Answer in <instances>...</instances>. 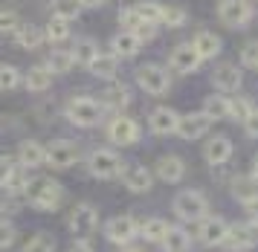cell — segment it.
Returning <instances> with one entry per match:
<instances>
[{
    "instance_id": "6da1fadb",
    "label": "cell",
    "mask_w": 258,
    "mask_h": 252,
    "mask_svg": "<svg viewBox=\"0 0 258 252\" xmlns=\"http://www.w3.org/2000/svg\"><path fill=\"white\" fill-rule=\"evenodd\" d=\"M24 195L29 197V203H32L38 212H55L58 203H61V197H64V188H61V183H55L52 177H35V180H29Z\"/></svg>"
},
{
    "instance_id": "7a4b0ae2",
    "label": "cell",
    "mask_w": 258,
    "mask_h": 252,
    "mask_svg": "<svg viewBox=\"0 0 258 252\" xmlns=\"http://www.w3.org/2000/svg\"><path fill=\"white\" fill-rule=\"evenodd\" d=\"M102 116H105L102 102H96L90 96H76L67 102V119L79 128H96L102 122Z\"/></svg>"
},
{
    "instance_id": "3957f363",
    "label": "cell",
    "mask_w": 258,
    "mask_h": 252,
    "mask_svg": "<svg viewBox=\"0 0 258 252\" xmlns=\"http://www.w3.org/2000/svg\"><path fill=\"white\" fill-rule=\"evenodd\" d=\"M174 212L180 220H188V223H198V220L206 218V212H209V200L203 192L198 188H186V192H180L174 197Z\"/></svg>"
},
{
    "instance_id": "277c9868",
    "label": "cell",
    "mask_w": 258,
    "mask_h": 252,
    "mask_svg": "<svg viewBox=\"0 0 258 252\" xmlns=\"http://www.w3.org/2000/svg\"><path fill=\"white\" fill-rule=\"evenodd\" d=\"M87 168H90V174L99 177V180H113V177H119V171H122V160H119L116 151L96 148L93 154L87 157Z\"/></svg>"
},
{
    "instance_id": "5b68a950",
    "label": "cell",
    "mask_w": 258,
    "mask_h": 252,
    "mask_svg": "<svg viewBox=\"0 0 258 252\" xmlns=\"http://www.w3.org/2000/svg\"><path fill=\"white\" fill-rule=\"evenodd\" d=\"M137 84H140L145 93H151V96H163L168 93L171 87V79H168V73H165L160 64H142L137 70Z\"/></svg>"
},
{
    "instance_id": "8992f818",
    "label": "cell",
    "mask_w": 258,
    "mask_h": 252,
    "mask_svg": "<svg viewBox=\"0 0 258 252\" xmlns=\"http://www.w3.org/2000/svg\"><path fill=\"white\" fill-rule=\"evenodd\" d=\"M76 160H79V145L70 142V139H55L52 145L44 148V162L52 165V168H58V171L76 165Z\"/></svg>"
},
{
    "instance_id": "52a82bcc",
    "label": "cell",
    "mask_w": 258,
    "mask_h": 252,
    "mask_svg": "<svg viewBox=\"0 0 258 252\" xmlns=\"http://www.w3.org/2000/svg\"><path fill=\"white\" fill-rule=\"evenodd\" d=\"M137 235H140V226L131 215H116V218H110L105 223V238L119 243V246H128Z\"/></svg>"
},
{
    "instance_id": "ba28073f",
    "label": "cell",
    "mask_w": 258,
    "mask_h": 252,
    "mask_svg": "<svg viewBox=\"0 0 258 252\" xmlns=\"http://www.w3.org/2000/svg\"><path fill=\"white\" fill-rule=\"evenodd\" d=\"M107 139L113 142V145H134L137 139H140V122L137 119H131V116H116L110 125H107Z\"/></svg>"
},
{
    "instance_id": "9c48e42d",
    "label": "cell",
    "mask_w": 258,
    "mask_h": 252,
    "mask_svg": "<svg viewBox=\"0 0 258 252\" xmlns=\"http://www.w3.org/2000/svg\"><path fill=\"white\" fill-rule=\"evenodd\" d=\"M218 18L226 26H246L249 18H252V3L249 0H221Z\"/></svg>"
},
{
    "instance_id": "30bf717a",
    "label": "cell",
    "mask_w": 258,
    "mask_h": 252,
    "mask_svg": "<svg viewBox=\"0 0 258 252\" xmlns=\"http://www.w3.org/2000/svg\"><path fill=\"white\" fill-rule=\"evenodd\" d=\"M226 235H229V223L223 218H203L198 220V238L200 243H206V246H221L226 243Z\"/></svg>"
},
{
    "instance_id": "8fae6325",
    "label": "cell",
    "mask_w": 258,
    "mask_h": 252,
    "mask_svg": "<svg viewBox=\"0 0 258 252\" xmlns=\"http://www.w3.org/2000/svg\"><path fill=\"white\" fill-rule=\"evenodd\" d=\"M96 223H99V212L90 203H79L67 218V226H70L73 235H90L96 229Z\"/></svg>"
},
{
    "instance_id": "7c38bea8",
    "label": "cell",
    "mask_w": 258,
    "mask_h": 252,
    "mask_svg": "<svg viewBox=\"0 0 258 252\" xmlns=\"http://www.w3.org/2000/svg\"><path fill=\"white\" fill-rule=\"evenodd\" d=\"M226 243L238 252L255 249L258 246V226L255 223H232L229 226V235H226Z\"/></svg>"
},
{
    "instance_id": "4fadbf2b",
    "label": "cell",
    "mask_w": 258,
    "mask_h": 252,
    "mask_svg": "<svg viewBox=\"0 0 258 252\" xmlns=\"http://www.w3.org/2000/svg\"><path fill=\"white\" fill-rule=\"evenodd\" d=\"M177 122H180V113L171 110V107H157L148 116V128H151V134H157V137H171V134H177Z\"/></svg>"
},
{
    "instance_id": "5bb4252c",
    "label": "cell",
    "mask_w": 258,
    "mask_h": 252,
    "mask_svg": "<svg viewBox=\"0 0 258 252\" xmlns=\"http://www.w3.org/2000/svg\"><path fill=\"white\" fill-rule=\"evenodd\" d=\"M119 177H122L125 188L134 192V195H142V192L151 188V171H148L145 165H122Z\"/></svg>"
},
{
    "instance_id": "9a60e30c",
    "label": "cell",
    "mask_w": 258,
    "mask_h": 252,
    "mask_svg": "<svg viewBox=\"0 0 258 252\" xmlns=\"http://www.w3.org/2000/svg\"><path fill=\"white\" fill-rule=\"evenodd\" d=\"M209 128H212V122L203 113H186V116H180V122H177V137L198 139V137H206Z\"/></svg>"
},
{
    "instance_id": "2e32d148",
    "label": "cell",
    "mask_w": 258,
    "mask_h": 252,
    "mask_svg": "<svg viewBox=\"0 0 258 252\" xmlns=\"http://www.w3.org/2000/svg\"><path fill=\"white\" fill-rule=\"evenodd\" d=\"M122 26H125V32H131L137 41H140V44H145V41L157 38V26H154V23H148V21H142L134 9L122 12Z\"/></svg>"
},
{
    "instance_id": "e0dca14e",
    "label": "cell",
    "mask_w": 258,
    "mask_h": 252,
    "mask_svg": "<svg viewBox=\"0 0 258 252\" xmlns=\"http://www.w3.org/2000/svg\"><path fill=\"white\" fill-rule=\"evenodd\" d=\"M241 81H244V76H241V70L235 67V64H221L212 73V84L221 93H235L241 87Z\"/></svg>"
},
{
    "instance_id": "ac0fdd59",
    "label": "cell",
    "mask_w": 258,
    "mask_h": 252,
    "mask_svg": "<svg viewBox=\"0 0 258 252\" xmlns=\"http://www.w3.org/2000/svg\"><path fill=\"white\" fill-rule=\"evenodd\" d=\"M183 174H186V162L180 160L177 154H165V157L157 160V177L163 183H180Z\"/></svg>"
},
{
    "instance_id": "d6986e66",
    "label": "cell",
    "mask_w": 258,
    "mask_h": 252,
    "mask_svg": "<svg viewBox=\"0 0 258 252\" xmlns=\"http://www.w3.org/2000/svg\"><path fill=\"white\" fill-rule=\"evenodd\" d=\"M203 157L209 165H223V162L232 157V142L226 137H212L206 145H203Z\"/></svg>"
},
{
    "instance_id": "ffe728a7",
    "label": "cell",
    "mask_w": 258,
    "mask_h": 252,
    "mask_svg": "<svg viewBox=\"0 0 258 252\" xmlns=\"http://www.w3.org/2000/svg\"><path fill=\"white\" fill-rule=\"evenodd\" d=\"M171 67H174L177 73H195V70L200 67V58H198V52H195L191 41L180 44L174 52H171Z\"/></svg>"
},
{
    "instance_id": "44dd1931",
    "label": "cell",
    "mask_w": 258,
    "mask_h": 252,
    "mask_svg": "<svg viewBox=\"0 0 258 252\" xmlns=\"http://www.w3.org/2000/svg\"><path fill=\"white\" fill-rule=\"evenodd\" d=\"M191 46H195V52H198L200 61H206V58H215L221 52V38L209 29H200L195 38H191Z\"/></svg>"
},
{
    "instance_id": "7402d4cb",
    "label": "cell",
    "mask_w": 258,
    "mask_h": 252,
    "mask_svg": "<svg viewBox=\"0 0 258 252\" xmlns=\"http://www.w3.org/2000/svg\"><path fill=\"white\" fill-rule=\"evenodd\" d=\"M18 160H21L24 168H38V165H44V145L35 142V139H24L21 148H18Z\"/></svg>"
},
{
    "instance_id": "603a6c76",
    "label": "cell",
    "mask_w": 258,
    "mask_h": 252,
    "mask_svg": "<svg viewBox=\"0 0 258 252\" xmlns=\"http://www.w3.org/2000/svg\"><path fill=\"white\" fill-rule=\"evenodd\" d=\"M87 70H90L93 76H99V79H116L119 76V58L113 55V52H110V55H102V52H99V55L90 61Z\"/></svg>"
},
{
    "instance_id": "cb8c5ba5",
    "label": "cell",
    "mask_w": 258,
    "mask_h": 252,
    "mask_svg": "<svg viewBox=\"0 0 258 252\" xmlns=\"http://www.w3.org/2000/svg\"><path fill=\"white\" fill-rule=\"evenodd\" d=\"M232 197L238 200V203H244V206L255 203L258 200V183L252 180V177H238V180L232 183Z\"/></svg>"
},
{
    "instance_id": "d4e9b609",
    "label": "cell",
    "mask_w": 258,
    "mask_h": 252,
    "mask_svg": "<svg viewBox=\"0 0 258 252\" xmlns=\"http://www.w3.org/2000/svg\"><path fill=\"white\" fill-rule=\"evenodd\" d=\"M128 102H131V93L125 84H110L102 93V107H110V110H122V107H128Z\"/></svg>"
},
{
    "instance_id": "484cf974",
    "label": "cell",
    "mask_w": 258,
    "mask_h": 252,
    "mask_svg": "<svg viewBox=\"0 0 258 252\" xmlns=\"http://www.w3.org/2000/svg\"><path fill=\"white\" fill-rule=\"evenodd\" d=\"M110 44H113V55L116 58H134L137 52H140V46H142L140 41H137L131 32H125V29H122L119 35H113Z\"/></svg>"
},
{
    "instance_id": "4316f807",
    "label": "cell",
    "mask_w": 258,
    "mask_h": 252,
    "mask_svg": "<svg viewBox=\"0 0 258 252\" xmlns=\"http://www.w3.org/2000/svg\"><path fill=\"white\" fill-rule=\"evenodd\" d=\"M200 113L206 116L209 122H218V119H229V99L226 96H209L203 102V110Z\"/></svg>"
},
{
    "instance_id": "83f0119b",
    "label": "cell",
    "mask_w": 258,
    "mask_h": 252,
    "mask_svg": "<svg viewBox=\"0 0 258 252\" xmlns=\"http://www.w3.org/2000/svg\"><path fill=\"white\" fill-rule=\"evenodd\" d=\"M163 246L165 252H188L191 249V238H188L186 229H177V226H168L163 238Z\"/></svg>"
},
{
    "instance_id": "f1b7e54d",
    "label": "cell",
    "mask_w": 258,
    "mask_h": 252,
    "mask_svg": "<svg viewBox=\"0 0 258 252\" xmlns=\"http://www.w3.org/2000/svg\"><path fill=\"white\" fill-rule=\"evenodd\" d=\"M15 44L18 46H24V49H35V46L44 44V32L38 29V26H26V23H21L18 26V32H15Z\"/></svg>"
},
{
    "instance_id": "f546056e",
    "label": "cell",
    "mask_w": 258,
    "mask_h": 252,
    "mask_svg": "<svg viewBox=\"0 0 258 252\" xmlns=\"http://www.w3.org/2000/svg\"><path fill=\"white\" fill-rule=\"evenodd\" d=\"M24 84H26V90L41 93V90H47L49 84H52V73H49L44 64H41V67H32V70L24 76Z\"/></svg>"
},
{
    "instance_id": "4dcf8cb0",
    "label": "cell",
    "mask_w": 258,
    "mask_h": 252,
    "mask_svg": "<svg viewBox=\"0 0 258 252\" xmlns=\"http://www.w3.org/2000/svg\"><path fill=\"white\" fill-rule=\"evenodd\" d=\"M73 55V64H82V67H90V61L99 55V46L90 41V38H82V41H76V46L70 49Z\"/></svg>"
},
{
    "instance_id": "1f68e13d",
    "label": "cell",
    "mask_w": 258,
    "mask_h": 252,
    "mask_svg": "<svg viewBox=\"0 0 258 252\" xmlns=\"http://www.w3.org/2000/svg\"><path fill=\"white\" fill-rule=\"evenodd\" d=\"M165 232H168V223H165L163 218H148V220L140 226V235H142L148 243H163Z\"/></svg>"
},
{
    "instance_id": "d6a6232c",
    "label": "cell",
    "mask_w": 258,
    "mask_h": 252,
    "mask_svg": "<svg viewBox=\"0 0 258 252\" xmlns=\"http://www.w3.org/2000/svg\"><path fill=\"white\" fill-rule=\"evenodd\" d=\"M82 0H52V18H61V21L70 23L73 18L82 15Z\"/></svg>"
},
{
    "instance_id": "836d02e7",
    "label": "cell",
    "mask_w": 258,
    "mask_h": 252,
    "mask_svg": "<svg viewBox=\"0 0 258 252\" xmlns=\"http://www.w3.org/2000/svg\"><path fill=\"white\" fill-rule=\"evenodd\" d=\"M44 67H47L49 73H67V70L73 67V55H70V49H52Z\"/></svg>"
},
{
    "instance_id": "e575fe53",
    "label": "cell",
    "mask_w": 258,
    "mask_h": 252,
    "mask_svg": "<svg viewBox=\"0 0 258 252\" xmlns=\"http://www.w3.org/2000/svg\"><path fill=\"white\" fill-rule=\"evenodd\" d=\"M44 38H49L52 44H64L67 38H70V23L61 21V18H52L47 23V29H44Z\"/></svg>"
},
{
    "instance_id": "d590c367",
    "label": "cell",
    "mask_w": 258,
    "mask_h": 252,
    "mask_svg": "<svg viewBox=\"0 0 258 252\" xmlns=\"http://www.w3.org/2000/svg\"><path fill=\"white\" fill-rule=\"evenodd\" d=\"M21 252H55V238L47 235V232H38L35 238H29V241L24 243Z\"/></svg>"
},
{
    "instance_id": "8d00e7d4",
    "label": "cell",
    "mask_w": 258,
    "mask_h": 252,
    "mask_svg": "<svg viewBox=\"0 0 258 252\" xmlns=\"http://www.w3.org/2000/svg\"><path fill=\"white\" fill-rule=\"evenodd\" d=\"M26 185H29V168H24V165H15L3 188H6V192H26Z\"/></svg>"
},
{
    "instance_id": "74e56055",
    "label": "cell",
    "mask_w": 258,
    "mask_h": 252,
    "mask_svg": "<svg viewBox=\"0 0 258 252\" xmlns=\"http://www.w3.org/2000/svg\"><path fill=\"white\" fill-rule=\"evenodd\" d=\"M21 73H18V67H12V64H0V90L9 93V90H18V84H21Z\"/></svg>"
},
{
    "instance_id": "f35d334b",
    "label": "cell",
    "mask_w": 258,
    "mask_h": 252,
    "mask_svg": "<svg viewBox=\"0 0 258 252\" xmlns=\"http://www.w3.org/2000/svg\"><path fill=\"white\" fill-rule=\"evenodd\" d=\"M134 12L140 15L142 21L154 23V26L163 21V6H160V3H151V0H148V3H137V6H134Z\"/></svg>"
},
{
    "instance_id": "ab89813d",
    "label": "cell",
    "mask_w": 258,
    "mask_h": 252,
    "mask_svg": "<svg viewBox=\"0 0 258 252\" xmlns=\"http://www.w3.org/2000/svg\"><path fill=\"white\" fill-rule=\"evenodd\" d=\"M255 107H252V102L249 99H244V96H238V99H229V119H238V122H244L246 116L252 113Z\"/></svg>"
},
{
    "instance_id": "60d3db41",
    "label": "cell",
    "mask_w": 258,
    "mask_h": 252,
    "mask_svg": "<svg viewBox=\"0 0 258 252\" xmlns=\"http://www.w3.org/2000/svg\"><path fill=\"white\" fill-rule=\"evenodd\" d=\"M188 21L186 9H180V6H163V21L165 26H171V29H177V26H183V23Z\"/></svg>"
},
{
    "instance_id": "b9f144b4",
    "label": "cell",
    "mask_w": 258,
    "mask_h": 252,
    "mask_svg": "<svg viewBox=\"0 0 258 252\" xmlns=\"http://www.w3.org/2000/svg\"><path fill=\"white\" fill-rule=\"evenodd\" d=\"M18 26H21V18H18L15 12L0 9V32H9V35H15V32H18Z\"/></svg>"
},
{
    "instance_id": "7bdbcfd3",
    "label": "cell",
    "mask_w": 258,
    "mask_h": 252,
    "mask_svg": "<svg viewBox=\"0 0 258 252\" xmlns=\"http://www.w3.org/2000/svg\"><path fill=\"white\" fill-rule=\"evenodd\" d=\"M241 64L258 70V41H249V44L241 49Z\"/></svg>"
},
{
    "instance_id": "ee69618b",
    "label": "cell",
    "mask_w": 258,
    "mask_h": 252,
    "mask_svg": "<svg viewBox=\"0 0 258 252\" xmlns=\"http://www.w3.org/2000/svg\"><path fill=\"white\" fill-rule=\"evenodd\" d=\"M18 238V229H15L9 220H0V249H9Z\"/></svg>"
},
{
    "instance_id": "f6af8a7d",
    "label": "cell",
    "mask_w": 258,
    "mask_h": 252,
    "mask_svg": "<svg viewBox=\"0 0 258 252\" xmlns=\"http://www.w3.org/2000/svg\"><path fill=\"white\" fill-rule=\"evenodd\" d=\"M15 162L9 160V157H0V188L6 185V180H9V174H12Z\"/></svg>"
},
{
    "instance_id": "bcb514c9",
    "label": "cell",
    "mask_w": 258,
    "mask_h": 252,
    "mask_svg": "<svg viewBox=\"0 0 258 252\" xmlns=\"http://www.w3.org/2000/svg\"><path fill=\"white\" fill-rule=\"evenodd\" d=\"M244 131L249 134V137H255V139H258V110H252V113L244 119Z\"/></svg>"
},
{
    "instance_id": "7dc6e473",
    "label": "cell",
    "mask_w": 258,
    "mask_h": 252,
    "mask_svg": "<svg viewBox=\"0 0 258 252\" xmlns=\"http://www.w3.org/2000/svg\"><path fill=\"white\" fill-rule=\"evenodd\" d=\"M70 252H96V249H93L87 241H76V243L70 246Z\"/></svg>"
},
{
    "instance_id": "c3c4849f",
    "label": "cell",
    "mask_w": 258,
    "mask_h": 252,
    "mask_svg": "<svg viewBox=\"0 0 258 252\" xmlns=\"http://www.w3.org/2000/svg\"><path fill=\"white\" fill-rule=\"evenodd\" d=\"M246 212H249V223H255V226H258V200H255V203H249Z\"/></svg>"
},
{
    "instance_id": "681fc988",
    "label": "cell",
    "mask_w": 258,
    "mask_h": 252,
    "mask_svg": "<svg viewBox=\"0 0 258 252\" xmlns=\"http://www.w3.org/2000/svg\"><path fill=\"white\" fill-rule=\"evenodd\" d=\"M249 177H252V180H255V183H258V157H255V160H252V171H249Z\"/></svg>"
},
{
    "instance_id": "f907efd6",
    "label": "cell",
    "mask_w": 258,
    "mask_h": 252,
    "mask_svg": "<svg viewBox=\"0 0 258 252\" xmlns=\"http://www.w3.org/2000/svg\"><path fill=\"white\" fill-rule=\"evenodd\" d=\"M102 3H105V0H82V6H90V9H93V6H102Z\"/></svg>"
},
{
    "instance_id": "816d5d0a",
    "label": "cell",
    "mask_w": 258,
    "mask_h": 252,
    "mask_svg": "<svg viewBox=\"0 0 258 252\" xmlns=\"http://www.w3.org/2000/svg\"><path fill=\"white\" fill-rule=\"evenodd\" d=\"M119 252H142V249H140V246H134V243H128V246H122Z\"/></svg>"
}]
</instances>
